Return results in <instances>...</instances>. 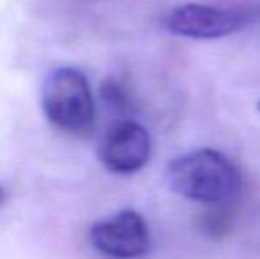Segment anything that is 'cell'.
I'll use <instances>...</instances> for the list:
<instances>
[{
    "instance_id": "1",
    "label": "cell",
    "mask_w": 260,
    "mask_h": 259,
    "mask_svg": "<svg viewBox=\"0 0 260 259\" xmlns=\"http://www.w3.org/2000/svg\"><path fill=\"white\" fill-rule=\"evenodd\" d=\"M172 190L189 200L225 204L241 192L237 167L216 149H195L172 160L167 170Z\"/></svg>"
},
{
    "instance_id": "2",
    "label": "cell",
    "mask_w": 260,
    "mask_h": 259,
    "mask_svg": "<svg viewBox=\"0 0 260 259\" xmlns=\"http://www.w3.org/2000/svg\"><path fill=\"white\" fill-rule=\"evenodd\" d=\"M41 108L53 126L69 133L89 131L96 119L89 80L82 71L68 66L53 69L43 80Z\"/></svg>"
},
{
    "instance_id": "3",
    "label": "cell",
    "mask_w": 260,
    "mask_h": 259,
    "mask_svg": "<svg viewBox=\"0 0 260 259\" xmlns=\"http://www.w3.org/2000/svg\"><path fill=\"white\" fill-rule=\"evenodd\" d=\"M89 238L98 252L112 259L142 257L151 245L147 222L135 210L117 211L96 222L90 227Z\"/></svg>"
},
{
    "instance_id": "4",
    "label": "cell",
    "mask_w": 260,
    "mask_h": 259,
    "mask_svg": "<svg viewBox=\"0 0 260 259\" xmlns=\"http://www.w3.org/2000/svg\"><path fill=\"white\" fill-rule=\"evenodd\" d=\"M246 14L236 9L184 4L165 14L163 25L172 34L191 39H218L239 31Z\"/></svg>"
},
{
    "instance_id": "5",
    "label": "cell",
    "mask_w": 260,
    "mask_h": 259,
    "mask_svg": "<svg viewBox=\"0 0 260 259\" xmlns=\"http://www.w3.org/2000/svg\"><path fill=\"white\" fill-rule=\"evenodd\" d=\"M151 156V137L135 121H119L108 128L100 146V158L105 167L117 174L140 170Z\"/></svg>"
},
{
    "instance_id": "6",
    "label": "cell",
    "mask_w": 260,
    "mask_h": 259,
    "mask_svg": "<svg viewBox=\"0 0 260 259\" xmlns=\"http://www.w3.org/2000/svg\"><path fill=\"white\" fill-rule=\"evenodd\" d=\"M0 199H2V188H0Z\"/></svg>"
},
{
    "instance_id": "7",
    "label": "cell",
    "mask_w": 260,
    "mask_h": 259,
    "mask_svg": "<svg viewBox=\"0 0 260 259\" xmlns=\"http://www.w3.org/2000/svg\"><path fill=\"white\" fill-rule=\"evenodd\" d=\"M258 110H260V101H258Z\"/></svg>"
}]
</instances>
